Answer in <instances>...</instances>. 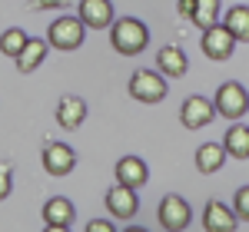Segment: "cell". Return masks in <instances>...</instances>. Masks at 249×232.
I'll use <instances>...</instances> for the list:
<instances>
[{
  "label": "cell",
  "mask_w": 249,
  "mask_h": 232,
  "mask_svg": "<svg viewBox=\"0 0 249 232\" xmlns=\"http://www.w3.org/2000/svg\"><path fill=\"white\" fill-rule=\"evenodd\" d=\"M110 43H113L116 53H123V57H140V53L150 47V30H146L143 20L120 17V20H113V27H110Z\"/></svg>",
  "instance_id": "obj_1"
},
{
  "label": "cell",
  "mask_w": 249,
  "mask_h": 232,
  "mask_svg": "<svg viewBox=\"0 0 249 232\" xmlns=\"http://www.w3.org/2000/svg\"><path fill=\"white\" fill-rule=\"evenodd\" d=\"M83 37H87V23L80 17H57L50 23V30H47L50 47H53V50H63V53L80 50V47H83Z\"/></svg>",
  "instance_id": "obj_2"
},
{
  "label": "cell",
  "mask_w": 249,
  "mask_h": 232,
  "mask_svg": "<svg viewBox=\"0 0 249 232\" xmlns=\"http://www.w3.org/2000/svg\"><path fill=\"white\" fill-rule=\"evenodd\" d=\"M216 116H223V119H243L249 116V93L243 83H223L219 90H216Z\"/></svg>",
  "instance_id": "obj_3"
},
{
  "label": "cell",
  "mask_w": 249,
  "mask_h": 232,
  "mask_svg": "<svg viewBox=\"0 0 249 232\" xmlns=\"http://www.w3.org/2000/svg\"><path fill=\"white\" fill-rule=\"evenodd\" d=\"M130 97L136 103H163L166 99V77L160 70H136L130 77Z\"/></svg>",
  "instance_id": "obj_4"
},
{
  "label": "cell",
  "mask_w": 249,
  "mask_h": 232,
  "mask_svg": "<svg viewBox=\"0 0 249 232\" xmlns=\"http://www.w3.org/2000/svg\"><path fill=\"white\" fill-rule=\"evenodd\" d=\"M236 43H239V40L230 33V27H226V23H213V27H206V30H203V40H199L203 57L216 60V63L230 60L232 50H236Z\"/></svg>",
  "instance_id": "obj_5"
},
{
  "label": "cell",
  "mask_w": 249,
  "mask_h": 232,
  "mask_svg": "<svg viewBox=\"0 0 249 232\" xmlns=\"http://www.w3.org/2000/svg\"><path fill=\"white\" fill-rule=\"evenodd\" d=\"M156 219H160V226L166 232H183V229H190V222H193V209L183 196H163Z\"/></svg>",
  "instance_id": "obj_6"
},
{
  "label": "cell",
  "mask_w": 249,
  "mask_h": 232,
  "mask_svg": "<svg viewBox=\"0 0 249 232\" xmlns=\"http://www.w3.org/2000/svg\"><path fill=\"white\" fill-rule=\"evenodd\" d=\"M77 10H80L77 17L87 23V30H110L113 20H116L110 0H80Z\"/></svg>",
  "instance_id": "obj_7"
},
{
  "label": "cell",
  "mask_w": 249,
  "mask_h": 232,
  "mask_svg": "<svg viewBox=\"0 0 249 232\" xmlns=\"http://www.w3.org/2000/svg\"><path fill=\"white\" fill-rule=\"evenodd\" d=\"M213 116H216V103L206 97H190L183 103V110H179V123L186 126V130H203V126H210Z\"/></svg>",
  "instance_id": "obj_8"
},
{
  "label": "cell",
  "mask_w": 249,
  "mask_h": 232,
  "mask_svg": "<svg viewBox=\"0 0 249 232\" xmlns=\"http://www.w3.org/2000/svg\"><path fill=\"white\" fill-rule=\"evenodd\" d=\"M73 219H77V209H73V202L70 199H47V206H43V226L47 232H67L73 226Z\"/></svg>",
  "instance_id": "obj_9"
},
{
  "label": "cell",
  "mask_w": 249,
  "mask_h": 232,
  "mask_svg": "<svg viewBox=\"0 0 249 232\" xmlns=\"http://www.w3.org/2000/svg\"><path fill=\"white\" fill-rule=\"evenodd\" d=\"M107 209L113 219H133L140 213V199H136V189L130 186H123V182H116L107 189Z\"/></svg>",
  "instance_id": "obj_10"
},
{
  "label": "cell",
  "mask_w": 249,
  "mask_h": 232,
  "mask_svg": "<svg viewBox=\"0 0 249 232\" xmlns=\"http://www.w3.org/2000/svg\"><path fill=\"white\" fill-rule=\"evenodd\" d=\"M236 222H239V215L226 202H219V199L206 202V209H203V229L206 232H236L239 229Z\"/></svg>",
  "instance_id": "obj_11"
},
{
  "label": "cell",
  "mask_w": 249,
  "mask_h": 232,
  "mask_svg": "<svg viewBox=\"0 0 249 232\" xmlns=\"http://www.w3.org/2000/svg\"><path fill=\"white\" fill-rule=\"evenodd\" d=\"M40 159H43V169L50 176H67V173H73V166H77V153L67 143H47Z\"/></svg>",
  "instance_id": "obj_12"
},
{
  "label": "cell",
  "mask_w": 249,
  "mask_h": 232,
  "mask_svg": "<svg viewBox=\"0 0 249 232\" xmlns=\"http://www.w3.org/2000/svg\"><path fill=\"white\" fill-rule=\"evenodd\" d=\"M116 182H123V186H130V189H143L146 182H150V169H146V163L140 159V156H123L120 163H116Z\"/></svg>",
  "instance_id": "obj_13"
},
{
  "label": "cell",
  "mask_w": 249,
  "mask_h": 232,
  "mask_svg": "<svg viewBox=\"0 0 249 232\" xmlns=\"http://www.w3.org/2000/svg\"><path fill=\"white\" fill-rule=\"evenodd\" d=\"M156 66H160V73L163 77H186V70H190V60H186V53H183V47H176V43H166L160 53H156Z\"/></svg>",
  "instance_id": "obj_14"
},
{
  "label": "cell",
  "mask_w": 249,
  "mask_h": 232,
  "mask_svg": "<svg viewBox=\"0 0 249 232\" xmlns=\"http://www.w3.org/2000/svg\"><path fill=\"white\" fill-rule=\"evenodd\" d=\"M226 156H230V153H226V146H223V143H203V146L196 149L193 159H196V169H199L203 176H213V173H219V169H223Z\"/></svg>",
  "instance_id": "obj_15"
},
{
  "label": "cell",
  "mask_w": 249,
  "mask_h": 232,
  "mask_svg": "<svg viewBox=\"0 0 249 232\" xmlns=\"http://www.w3.org/2000/svg\"><path fill=\"white\" fill-rule=\"evenodd\" d=\"M87 119V103L80 97H63L57 103V123L63 130H80Z\"/></svg>",
  "instance_id": "obj_16"
},
{
  "label": "cell",
  "mask_w": 249,
  "mask_h": 232,
  "mask_svg": "<svg viewBox=\"0 0 249 232\" xmlns=\"http://www.w3.org/2000/svg\"><path fill=\"white\" fill-rule=\"evenodd\" d=\"M47 47H50V40H40V37H30L27 40V47L17 53V70L20 73H34L43 57H47Z\"/></svg>",
  "instance_id": "obj_17"
},
{
  "label": "cell",
  "mask_w": 249,
  "mask_h": 232,
  "mask_svg": "<svg viewBox=\"0 0 249 232\" xmlns=\"http://www.w3.org/2000/svg\"><path fill=\"white\" fill-rule=\"evenodd\" d=\"M223 146H226V153L232 159H249V126L232 123L226 130V136H223Z\"/></svg>",
  "instance_id": "obj_18"
},
{
  "label": "cell",
  "mask_w": 249,
  "mask_h": 232,
  "mask_svg": "<svg viewBox=\"0 0 249 232\" xmlns=\"http://www.w3.org/2000/svg\"><path fill=\"white\" fill-rule=\"evenodd\" d=\"M190 20L199 30H206V27H213V23L223 20V3H219V0H196V10H193Z\"/></svg>",
  "instance_id": "obj_19"
},
{
  "label": "cell",
  "mask_w": 249,
  "mask_h": 232,
  "mask_svg": "<svg viewBox=\"0 0 249 232\" xmlns=\"http://www.w3.org/2000/svg\"><path fill=\"white\" fill-rule=\"evenodd\" d=\"M223 23L230 27V33L239 40V43H243V40H249V7H243V3H239V7L226 10V14H223Z\"/></svg>",
  "instance_id": "obj_20"
},
{
  "label": "cell",
  "mask_w": 249,
  "mask_h": 232,
  "mask_svg": "<svg viewBox=\"0 0 249 232\" xmlns=\"http://www.w3.org/2000/svg\"><path fill=\"white\" fill-rule=\"evenodd\" d=\"M27 40H30V37H27L20 27H10V30H3V33H0V53H3V57H14V60H17V53L23 50V47H27Z\"/></svg>",
  "instance_id": "obj_21"
},
{
  "label": "cell",
  "mask_w": 249,
  "mask_h": 232,
  "mask_svg": "<svg viewBox=\"0 0 249 232\" xmlns=\"http://www.w3.org/2000/svg\"><path fill=\"white\" fill-rule=\"evenodd\" d=\"M232 209H236V215H239V222H249V186L236 189V196H232Z\"/></svg>",
  "instance_id": "obj_22"
},
{
  "label": "cell",
  "mask_w": 249,
  "mask_h": 232,
  "mask_svg": "<svg viewBox=\"0 0 249 232\" xmlns=\"http://www.w3.org/2000/svg\"><path fill=\"white\" fill-rule=\"evenodd\" d=\"M10 189H14V176H10V166H7V163H0V202L10 196Z\"/></svg>",
  "instance_id": "obj_23"
},
{
  "label": "cell",
  "mask_w": 249,
  "mask_h": 232,
  "mask_svg": "<svg viewBox=\"0 0 249 232\" xmlns=\"http://www.w3.org/2000/svg\"><path fill=\"white\" fill-rule=\"evenodd\" d=\"M70 0H30V7L34 10H63Z\"/></svg>",
  "instance_id": "obj_24"
},
{
  "label": "cell",
  "mask_w": 249,
  "mask_h": 232,
  "mask_svg": "<svg viewBox=\"0 0 249 232\" xmlns=\"http://www.w3.org/2000/svg\"><path fill=\"white\" fill-rule=\"evenodd\" d=\"M116 226L113 222H107V219H93L90 226H87V232H113Z\"/></svg>",
  "instance_id": "obj_25"
},
{
  "label": "cell",
  "mask_w": 249,
  "mask_h": 232,
  "mask_svg": "<svg viewBox=\"0 0 249 232\" xmlns=\"http://www.w3.org/2000/svg\"><path fill=\"white\" fill-rule=\"evenodd\" d=\"M176 10H179V17L190 20V17H193V10H196V0H179V3H176Z\"/></svg>",
  "instance_id": "obj_26"
}]
</instances>
